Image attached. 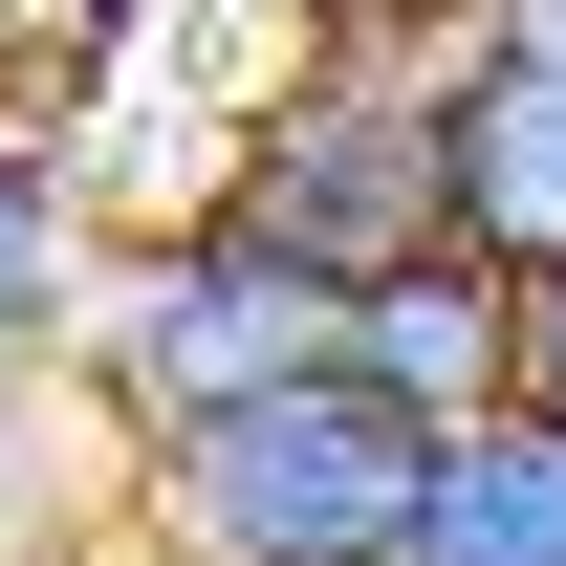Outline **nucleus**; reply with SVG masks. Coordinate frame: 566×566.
I'll return each instance as SVG.
<instances>
[{
    "mask_svg": "<svg viewBox=\"0 0 566 566\" xmlns=\"http://www.w3.org/2000/svg\"><path fill=\"white\" fill-rule=\"evenodd\" d=\"M240 218H262L305 283H415L480 262L458 240V22H370V44H305L240 153Z\"/></svg>",
    "mask_w": 566,
    "mask_h": 566,
    "instance_id": "2",
    "label": "nucleus"
},
{
    "mask_svg": "<svg viewBox=\"0 0 566 566\" xmlns=\"http://www.w3.org/2000/svg\"><path fill=\"white\" fill-rule=\"evenodd\" d=\"M523 415H566V283H523Z\"/></svg>",
    "mask_w": 566,
    "mask_h": 566,
    "instance_id": "10",
    "label": "nucleus"
},
{
    "mask_svg": "<svg viewBox=\"0 0 566 566\" xmlns=\"http://www.w3.org/2000/svg\"><path fill=\"white\" fill-rule=\"evenodd\" d=\"M87 305H109V197H87L66 109H0V415L87 370Z\"/></svg>",
    "mask_w": 566,
    "mask_h": 566,
    "instance_id": "5",
    "label": "nucleus"
},
{
    "mask_svg": "<svg viewBox=\"0 0 566 566\" xmlns=\"http://www.w3.org/2000/svg\"><path fill=\"white\" fill-rule=\"evenodd\" d=\"M44 66H66V0H0V109H22Z\"/></svg>",
    "mask_w": 566,
    "mask_h": 566,
    "instance_id": "9",
    "label": "nucleus"
},
{
    "mask_svg": "<svg viewBox=\"0 0 566 566\" xmlns=\"http://www.w3.org/2000/svg\"><path fill=\"white\" fill-rule=\"evenodd\" d=\"M349 370L392 392V415H501L523 392V283L501 262H415V283H349Z\"/></svg>",
    "mask_w": 566,
    "mask_h": 566,
    "instance_id": "6",
    "label": "nucleus"
},
{
    "mask_svg": "<svg viewBox=\"0 0 566 566\" xmlns=\"http://www.w3.org/2000/svg\"><path fill=\"white\" fill-rule=\"evenodd\" d=\"M415 566H566V415H458L436 436V501H415Z\"/></svg>",
    "mask_w": 566,
    "mask_h": 566,
    "instance_id": "7",
    "label": "nucleus"
},
{
    "mask_svg": "<svg viewBox=\"0 0 566 566\" xmlns=\"http://www.w3.org/2000/svg\"><path fill=\"white\" fill-rule=\"evenodd\" d=\"M305 370H349V283H305L262 218H153V240H109V305H87V415H109V458H153V436H197V415H262Z\"/></svg>",
    "mask_w": 566,
    "mask_h": 566,
    "instance_id": "3",
    "label": "nucleus"
},
{
    "mask_svg": "<svg viewBox=\"0 0 566 566\" xmlns=\"http://www.w3.org/2000/svg\"><path fill=\"white\" fill-rule=\"evenodd\" d=\"M458 240L566 283V22H458Z\"/></svg>",
    "mask_w": 566,
    "mask_h": 566,
    "instance_id": "4",
    "label": "nucleus"
},
{
    "mask_svg": "<svg viewBox=\"0 0 566 566\" xmlns=\"http://www.w3.org/2000/svg\"><path fill=\"white\" fill-rule=\"evenodd\" d=\"M109 22H153V0H66V66H87V44H109Z\"/></svg>",
    "mask_w": 566,
    "mask_h": 566,
    "instance_id": "11",
    "label": "nucleus"
},
{
    "mask_svg": "<svg viewBox=\"0 0 566 566\" xmlns=\"http://www.w3.org/2000/svg\"><path fill=\"white\" fill-rule=\"evenodd\" d=\"M283 44H370V22H458V0H262Z\"/></svg>",
    "mask_w": 566,
    "mask_h": 566,
    "instance_id": "8",
    "label": "nucleus"
},
{
    "mask_svg": "<svg viewBox=\"0 0 566 566\" xmlns=\"http://www.w3.org/2000/svg\"><path fill=\"white\" fill-rule=\"evenodd\" d=\"M415 501H436V415H392L370 370H305L132 458V566H415Z\"/></svg>",
    "mask_w": 566,
    "mask_h": 566,
    "instance_id": "1",
    "label": "nucleus"
}]
</instances>
